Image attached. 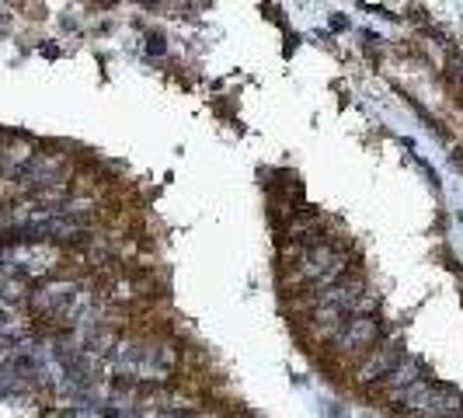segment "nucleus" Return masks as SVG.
I'll use <instances>...</instances> for the list:
<instances>
[{
	"mask_svg": "<svg viewBox=\"0 0 463 418\" xmlns=\"http://www.w3.org/2000/svg\"><path fill=\"white\" fill-rule=\"evenodd\" d=\"M150 53H164V35H150Z\"/></svg>",
	"mask_w": 463,
	"mask_h": 418,
	"instance_id": "f257e3e1",
	"label": "nucleus"
}]
</instances>
